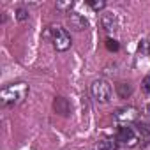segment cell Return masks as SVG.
<instances>
[{
	"mask_svg": "<svg viewBox=\"0 0 150 150\" xmlns=\"http://www.w3.org/2000/svg\"><path fill=\"white\" fill-rule=\"evenodd\" d=\"M106 48H108L110 51H117V50H118V42H117L115 39H106Z\"/></svg>",
	"mask_w": 150,
	"mask_h": 150,
	"instance_id": "11",
	"label": "cell"
},
{
	"mask_svg": "<svg viewBox=\"0 0 150 150\" xmlns=\"http://www.w3.org/2000/svg\"><path fill=\"white\" fill-rule=\"evenodd\" d=\"M69 25H71V28H74V30H85V28L88 27V21H87L81 14L71 13V14H69Z\"/></svg>",
	"mask_w": 150,
	"mask_h": 150,
	"instance_id": "7",
	"label": "cell"
},
{
	"mask_svg": "<svg viewBox=\"0 0 150 150\" xmlns=\"http://www.w3.org/2000/svg\"><path fill=\"white\" fill-rule=\"evenodd\" d=\"M97 150H117V141L113 138H106V139L99 141Z\"/></svg>",
	"mask_w": 150,
	"mask_h": 150,
	"instance_id": "9",
	"label": "cell"
},
{
	"mask_svg": "<svg viewBox=\"0 0 150 150\" xmlns=\"http://www.w3.org/2000/svg\"><path fill=\"white\" fill-rule=\"evenodd\" d=\"M16 18H18L20 21H25V20L28 18V13H27L25 9H18V11H16Z\"/></svg>",
	"mask_w": 150,
	"mask_h": 150,
	"instance_id": "13",
	"label": "cell"
},
{
	"mask_svg": "<svg viewBox=\"0 0 150 150\" xmlns=\"http://www.w3.org/2000/svg\"><path fill=\"white\" fill-rule=\"evenodd\" d=\"M115 117L120 122H134V120H138V111H136V108H120V110H117Z\"/></svg>",
	"mask_w": 150,
	"mask_h": 150,
	"instance_id": "5",
	"label": "cell"
},
{
	"mask_svg": "<svg viewBox=\"0 0 150 150\" xmlns=\"http://www.w3.org/2000/svg\"><path fill=\"white\" fill-rule=\"evenodd\" d=\"M92 96L97 103H108L111 99V87L106 80H96L90 87Z\"/></svg>",
	"mask_w": 150,
	"mask_h": 150,
	"instance_id": "2",
	"label": "cell"
},
{
	"mask_svg": "<svg viewBox=\"0 0 150 150\" xmlns=\"http://www.w3.org/2000/svg\"><path fill=\"white\" fill-rule=\"evenodd\" d=\"M117 139H118V141H122V143H125V145H129V146L136 145V141H138V139H136L134 131H132L131 127H127V125H124V127H120V129H118Z\"/></svg>",
	"mask_w": 150,
	"mask_h": 150,
	"instance_id": "4",
	"label": "cell"
},
{
	"mask_svg": "<svg viewBox=\"0 0 150 150\" xmlns=\"http://www.w3.org/2000/svg\"><path fill=\"white\" fill-rule=\"evenodd\" d=\"M131 92H132V88H131V85H129V83H118V85H117V94H118L122 99L129 97V96H131Z\"/></svg>",
	"mask_w": 150,
	"mask_h": 150,
	"instance_id": "10",
	"label": "cell"
},
{
	"mask_svg": "<svg viewBox=\"0 0 150 150\" xmlns=\"http://www.w3.org/2000/svg\"><path fill=\"white\" fill-rule=\"evenodd\" d=\"M71 6H72L71 2H65V4H64V2H58V4H57V9H60V11H69Z\"/></svg>",
	"mask_w": 150,
	"mask_h": 150,
	"instance_id": "15",
	"label": "cell"
},
{
	"mask_svg": "<svg viewBox=\"0 0 150 150\" xmlns=\"http://www.w3.org/2000/svg\"><path fill=\"white\" fill-rule=\"evenodd\" d=\"M53 110H55L60 117H69V113H71V104H69V101L64 99V97H55V101H53Z\"/></svg>",
	"mask_w": 150,
	"mask_h": 150,
	"instance_id": "6",
	"label": "cell"
},
{
	"mask_svg": "<svg viewBox=\"0 0 150 150\" xmlns=\"http://www.w3.org/2000/svg\"><path fill=\"white\" fill-rule=\"evenodd\" d=\"M143 90L146 92V94H150V74H148V76H145V80H143Z\"/></svg>",
	"mask_w": 150,
	"mask_h": 150,
	"instance_id": "14",
	"label": "cell"
},
{
	"mask_svg": "<svg viewBox=\"0 0 150 150\" xmlns=\"http://www.w3.org/2000/svg\"><path fill=\"white\" fill-rule=\"evenodd\" d=\"M51 42L58 51H65V50L71 48V35L67 34L65 28L57 27V28L51 30Z\"/></svg>",
	"mask_w": 150,
	"mask_h": 150,
	"instance_id": "3",
	"label": "cell"
},
{
	"mask_svg": "<svg viewBox=\"0 0 150 150\" xmlns=\"http://www.w3.org/2000/svg\"><path fill=\"white\" fill-rule=\"evenodd\" d=\"M27 94H28V87L25 83H18L7 87L0 97H2V104H13V103H20Z\"/></svg>",
	"mask_w": 150,
	"mask_h": 150,
	"instance_id": "1",
	"label": "cell"
},
{
	"mask_svg": "<svg viewBox=\"0 0 150 150\" xmlns=\"http://www.w3.org/2000/svg\"><path fill=\"white\" fill-rule=\"evenodd\" d=\"M148 110H150V106H148Z\"/></svg>",
	"mask_w": 150,
	"mask_h": 150,
	"instance_id": "17",
	"label": "cell"
},
{
	"mask_svg": "<svg viewBox=\"0 0 150 150\" xmlns=\"http://www.w3.org/2000/svg\"><path fill=\"white\" fill-rule=\"evenodd\" d=\"M103 27L106 28V30H117V27H118V21H117V18H115V14H104L103 16Z\"/></svg>",
	"mask_w": 150,
	"mask_h": 150,
	"instance_id": "8",
	"label": "cell"
},
{
	"mask_svg": "<svg viewBox=\"0 0 150 150\" xmlns=\"http://www.w3.org/2000/svg\"><path fill=\"white\" fill-rule=\"evenodd\" d=\"M88 6H90L92 9H103L106 4L103 2V0H99V2H97V0H88Z\"/></svg>",
	"mask_w": 150,
	"mask_h": 150,
	"instance_id": "12",
	"label": "cell"
},
{
	"mask_svg": "<svg viewBox=\"0 0 150 150\" xmlns=\"http://www.w3.org/2000/svg\"><path fill=\"white\" fill-rule=\"evenodd\" d=\"M148 50H150V42H148Z\"/></svg>",
	"mask_w": 150,
	"mask_h": 150,
	"instance_id": "16",
	"label": "cell"
}]
</instances>
